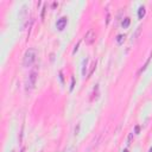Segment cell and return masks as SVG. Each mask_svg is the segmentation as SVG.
<instances>
[{
    "label": "cell",
    "instance_id": "obj_1",
    "mask_svg": "<svg viewBox=\"0 0 152 152\" xmlns=\"http://www.w3.org/2000/svg\"><path fill=\"white\" fill-rule=\"evenodd\" d=\"M37 58V50L36 49H33V48H30V49H27L25 55H24V60H23V64L24 67H31L34 63V61Z\"/></svg>",
    "mask_w": 152,
    "mask_h": 152
},
{
    "label": "cell",
    "instance_id": "obj_2",
    "mask_svg": "<svg viewBox=\"0 0 152 152\" xmlns=\"http://www.w3.org/2000/svg\"><path fill=\"white\" fill-rule=\"evenodd\" d=\"M37 76H38V73L37 70H32L30 75H29V79H27V89H32L33 87L36 86V81H37Z\"/></svg>",
    "mask_w": 152,
    "mask_h": 152
},
{
    "label": "cell",
    "instance_id": "obj_3",
    "mask_svg": "<svg viewBox=\"0 0 152 152\" xmlns=\"http://www.w3.org/2000/svg\"><path fill=\"white\" fill-rule=\"evenodd\" d=\"M95 37H96V34H95V31L90 29V30H88V32L86 33V36H84V42H86V44L88 45H90L93 44L94 42H95Z\"/></svg>",
    "mask_w": 152,
    "mask_h": 152
},
{
    "label": "cell",
    "instance_id": "obj_4",
    "mask_svg": "<svg viewBox=\"0 0 152 152\" xmlns=\"http://www.w3.org/2000/svg\"><path fill=\"white\" fill-rule=\"evenodd\" d=\"M67 24H68V18H67V17H62V18H60V19L57 20L56 26H57V29H58L60 31H62V30L67 26Z\"/></svg>",
    "mask_w": 152,
    "mask_h": 152
},
{
    "label": "cell",
    "instance_id": "obj_5",
    "mask_svg": "<svg viewBox=\"0 0 152 152\" xmlns=\"http://www.w3.org/2000/svg\"><path fill=\"white\" fill-rule=\"evenodd\" d=\"M144 16H145V7H144V6L139 7V11H138L139 19H143V18H144Z\"/></svg>",
    "mask_w": 152,
    "mask_h": 152
},
{
    "label": "cell",
    "instance_id": "obj_6",
    "mask_svg": "<svg viewBox=\"0 0 152 152\" xmlns=\"http://www.w3.org/2000/svg\"><path fill=\"white\" fill-rule=\"evenodd\" d=\"M125 38H126L125 34H118V37H117V43H118L119 45H121V44L125 42Z\"/></svg>",
    "mask_w": 152,
    "mask_h": 152
},
{
    "label": "cell",
    "instance_id": "obj_7",
    "mask_svg": "<svg viewBox=\"0 0 152 152\" xmlns=\"http://www.w3.org/2000/svg\"><path fill=\"white\" fill-rule=\"evenodd\" d=\"M130 23H131V19H130L128 17H126L125 19L122 20V27H124V29L128 27V26H130Z\"/></svg>",
    "mask_w": 152,
    "mask_h": 152
},
{
    "label": "cell",
    "instance_id": "obj_8",
    "mask_svg": "<svg viewBox=\"0 0 152 152\" xmlns=\"http://www.w3.org/2000/svg\"><path fill=\"white\" fill-rule=\"evenodd\" d=\"M87 62H88V61H87V60H84V61H83V67H82V75H83V76H86V69H87Z\"/></svg>",
    "mask_w": 152,
    "mask_h": 152
},
{
    "label": "cell",
    "instance_id": "obj_9",
    "mask_svg": "<svg viewBox=\"0 0 152 152\" xmlns=\"http://www.w3.org/2000/svg\"><path fill=\"white\" fill-rule=\"evenodd\" d=\"M95 68H96V62H93V63H92V69H90V71H89V76H90V75L94 73ZM89 76H88V77H89Z\"/></svg>",
    "mask_w": 152,
    "mask_h": 152
},
{
    "label": "cell",
    "instance_id": "obj_10",
    "mask_svg": "<svg viewBox=\"0 0 152 152\" xmlns=\"http://www.w3.org/2000/svg\"><path fill=\"white\" fill-rule=\"evenodd\" d=\"M149 63H150V57L147 58V61H146V63H145V64H144V67H143V68L140 69V71H144V70H145V69H146V67L149 66Z\"/></svg>",
    "mask_w": 152,
    "mask_h": 152
},
{
    "label": "cell",
    "instance_id": "obj_11",
    "mask_svg": "<svg viewBox=\"0 0 152 152\" xmlns=\"http://www.w3.org/2000/svg\"><path fill=\"white\" fill-rule=\"evenodd\" d=\"M106 12H107V19H106V21H107V24H108V23H109V20H111V16H109V11H108V10H107Z\"/></svg>",
    "mask_w": 152,
    "mask_h": 152
},
{
    "label": "cell",
    "instance_id": "obj_12",
    "mask_svg": "<svg viewBox=\"0 0 152 152\" xmlns=\"http://www.w3.org/2000/svg\"><path fill=\"white\" fill-rule=\"evenodd\" d=\"M74 84H75V79L74 77H71V87H70V89L73 90V88H74Z\"/></svg>",
    "mask_w": 152,
    "mask_h": 152
},
{
    "label": "cell",
    "instance_id": "obj_13",
    "mask_svg": "<svg viewBox=\"0 0 152 152\" xmlns=\"http://www.w3.org/2000/svg\"><path fill=\"white\" fill-rule=\"evenodd\" d=\"M79 45H80V42H79V43H77V44H76V45H75V49H74L73 53H75V52H76V51H77V49H79Z\"/></svg>",
    "mask_w": 152,
    "mask_h": 152
},
{
    "label": "cell",
    "instance_id": "obj_14",
    "mask_svg": "<svg viewBox=\"0 0 152 152\" xmlns=\"http://www.w3.org/2000/svg\"><path fill=\"white\" fill-rule=\"evenodd\" d=\"M132 137H133V133H131V134L128 135V143H127V144H131V140H132Z\"/></svg>",
    "mask_w": 152,
    "mask_h": 152
},
{
    "label": "cell",
    "instance_id": "obj_15",
    "mask_svg": "<svg viewBox=\"0 0 152 152\" xmlns=\"http://www.w3.org/2000/svg\"><path fill=\"white\" fill-rule=\"evenodd\" d=\"M139 130H140V127H139V126H135V130H134V132L138 134V133H139Z\"/></svg>",
    "mask_w": 152,
    "mask_h": 152
},
{
    "label": "cell",
    "instance_id": "obj_16",
    "mask_svg": "<svg viewBox=\"0 0 152 152\" xmlns=\"http://www.w3.org/2000/svg\"><path fill=\"white\" fill-rule=\"evenodd\" d=\"M80 131V125H77V128H75V134H77Z\"/></svg>",
    "mask_w": 152,
    "mask_h": 152
},
{
    "label": "cell",
    "instance_id": "obj_17",
    "mask_svg": "<svg viewBox=\"0 0 152 152\" xmlns=\"http://www.w3.org/2000/svg\"><path fill=\"white\" fill-rule=\"evenodd\" d=\"M122 152H128V150H124V151H122Z\"/></svg>",
    "mask_w": 152,
    "mask_h": 152
},
{
    "label": "cell",
    "instance_id": "obj_18",
    "mask_svg": "<svg viewBox=\"0 0 152 152\" xmlns=\"http://www.w3.org/2000/svg\"><path fill=\"white\" fill-rule=\"evenodd\" d=\"M150 152H152V147H151V149H150Z\"/></svg>",
    "mask_w": 152,
    "mask_h": 152
},
{
    "label": "cell",
    "instance_id": "obj_19",
    "mask_svg": "<svg viewBox=\"0 0 152 152\" xmlns=\"http://www.w3.org/2000/svg\"><path fill=\"white\" fill-rule=\"evenodd\" d=\"M21 152H24V150H21Z\"/></svg>",
    "mask_w": 152,
    "mask_h": 152
},
{
    "label": "cell",
    "instance_id": "obj_20",
    "mask_svg": "<svg viewBox=\"0 0 152 152\" xmlns=\"http://www.w3.org/2000/svg\"><path fill=\"white\" fill-rule=\"evenodd\" d=\"M12 152H14V151H12Z\"/></svg>",
    "mask_w": 152,
    "mask_h": 152
}]
</instances>
